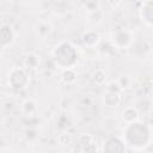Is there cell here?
<instances>
[{"instance_id": "cell-1", "label": "cell", "mask_w": 153, "mask_h": 153, "mask_svg": "<svg viewBox=\"0 0 153 153\" xmlns=\"http://www.w3.org/2000/svg\"><path fill=\"white\" fill-rule=\"evenodd\" d=\"M53 59L59 67L72 68L78 61V53L71 42L62 41L57 43L53 49Z\"/></svg>"}, {"instance_id": "cell-2", "label": "cell", "mask_w": 153, "mask_h": 153, "mask_svg": "<svg viewBox=\"0 0 153 153\" xmlns=\"http://www.w3.org/2000/svg\"><path fill=\"white\" fill-rule=\"evenodd\" d=\"M124 130L131 134H135V136L134 135L123 136V142L133 148H136L137 145H146L149 142V141H146L145 139L151 140V127L147 123H142L137 121L127 123V127Z\"/></svg>"}, {"instance_id": "cell-3", "label": "cell", "mask_w": 153, "mask_h": 153, "mask_svg": "<svg viewBox=\"0 0 153 153\" xmlns=\"http://www.w3.org/2000/svg\"><path fill=\"white\" fill-rule=\"evenodd\" d=\"M29 76L25 67H14L8 74V86L13 90H23L29 85Z\"/></svg>"}, {"instance_id": "cell-4", "label": "cell", "mask_w": 153, "mask_h": 153, "mask_svg": "<svg viewBox=\"0 0 153 153\" xmlns=\"http://www.w3.org/2000/svg\"><path fill=\"white\" fill-rule=\"evenodd\" d=\"M133 41V35L128 30H118L112 36L114 45H116L120 49L127 48Z\"/></svg>"}, {"instance_id": "cell-5", "label": "cell", "mask_w": 153, "mask_h": 153, "mask_svg": "<svg viewBox=\"0 0 153 153\" xmlns=\"http://www.w3.org/2000/svg\"><path fill=\"white\" fill-rule=\"evenodd\" d=\"M14 32L10 25H1L0 26V45L7 47L13 42Z\"/></svg>"}, {"instance_id": "cell-6", "label": "cell", "mask_w": 153, "mask_h": 153, "mask_svg": "<svg viewBox=\"0 0 153 153\" xmlns=\"http://www.w3.org/2000/svg\"><path fill=\"white\" fill-rule=\"evenodd\" d=\"M81 39H82V43L86 45V47H90V48H93L96 45H98L99 41H100V36L97 31L94 30H87L82 33L81 36Z\"/></svg>"}, {"instance_id": "cell-7", "label": "cell", "mask_w": 153, "mask_h": 153, "mask_svg": "<svg viewBox=\"0 0 153 153\" xmlns=\"http://www.w3.org/2000/svg\"><path fill=\"white\" fill-rule=\"evenodd\" d=\"M109 146H112L108 149V152H122L126 149V146H124V142L123 140H121L120 137H109L105 142H104V148L105 149L106 147Z\"/></svg>"}, {"instance_id": "cell-8", "label": "cell", "mask_w": 153, "mask_h": 153, "mask_svg": "<svg viewBox=\"0 0 153 153\" xmlns=\"http://www.w3.org/2000/svg\"><path fill=\"white\" fill-rule=\"evenodd\" d=\"M140 17H141V20L147 26H152V4H151V0H147L146 2H143L142 7L140 10Z\"/></svg>"}, {"instance_id": "cell-9", "label": "cell", "mask_w": 153, "mask_h": 153, "mask_svg": "<svg viewBox=\"0 0 153 153\" xmlns=\"http://www.w3.org/2000/svg\"><path fill=\"white\" fill-rule=\"evenodd\" d=\"M103 102L106 106L109 108H114L117 106L121 103V94L120 92H115V91H106V93L104 94Z\"/></svg>"}, {"instance_id": "cell-10", "label": "cell", "mask_w": 153, "mask_h": 153, "mask_svg": "<svg viewBox=\"0 0 153 153\" xmlns=\"http://www.w3.org/2000/svg\"><path fill=\"white\" fill-rule=\"evenodd\" d=\"M76 72L74 71V67L72 68H63L62 73H61V81L65 85H73L76 81Z\"/></svg>"}, {"instance_id": "cell-11", "label": "cell", "mask_w": 153, "mask_h": 153, "mask_svg": "<svg viewBox=\"0 0 153 153\" xmlns=\"http://www.w3.org/2000/svg\"><path fill=\"white\" fill-rule=\"evenodd\" d=\"M122 117H123V120H124L126 123H131V122L137 121L139 112H137V110L134 106H128V108L124 109Z\"/></svg>"}, {"instance_id": "cell-12", "label": "cell", "mask_w": 153, "mask_h": 153, "mask_svg": "<svg viewBox=\"0 0 153 153\" xmlns=\"http://www.w3.org/2000/svg\"><path fill=\"white\" fill-rule=\"evenodd\" d=\"M92 80L98 85H103L106 81V73L102 68H97L92 73Z\"/></svg>"}, {"instance_id": "cell-13", "label": "cell", "mask_w": 153, "mask_h": 153, "mask_svg": "<svg viewBox=\"0 0 153 153\" xmlns=\"http://www.w3.org/2000/svg\"><path fill=\"white\" fill-rule=\"evenodd\" d=\"M22 111L25 115H32L36 111V104L31 99H26L22 103Z\"/></svg>"}, {"instance_id": "cell-14", "label": "cell", "mask_w": 153, "mask_h": 153, "mask_svg": "<svg viewBox=\"0 0 153 153\" xmlns=\"http://www.w3.org/2000/svg\"><path fill=\"white\" fill-rule=\"evenodd\" d=\"M51 31V26L45 23V22H41L37 24V35L41 37H47Z\"/></svg>"}, {"instance_id": "cell-15", "label": "cell", "mask_w": 153, "mask_h": 153, "mask_svg": "<svg viewBox=\"0 0 153 153\" xmlns=\"http://www.w3.org/2000/svg\"><path fill=\"white\" fill-rule=\"evenodd\" d=\"M25 68L27 69H30V68H36L37 67V65H38V59H37V56L36 55H33V54H31V55H27L26 56V59H25Z\"/></svg>"}, {"instance_id": "cell-16", "label": "cell", "mask_w": 153, "mask_h": 153, "mask_svg": "<svg viewBox=\"0 0 153 153\" xmlns=\"http://www.w3.org/2000/svg\"><path fill=\"white\" fill-rule=\"evenodd\" d=\"M84 6L86 7V10L88 12L94 13L99 8V2H98V0H85L84 1Z\"/></svg>"}, {"instance_id": "cell-17", "label": "cell", "mask_w": 153, "mask_h": 153, "mask_svg": "<svg viewBox=\"0 0 153 153\" xmlns=\"http://www.w3.org/2000/svg\"><path fill=\"white\" fill-rule=\"evenodd\" d=\"M117 84H118V86L121 87V90H126V88H128L129 85H130L129 79H128L127 75H122V76L117 80Z\"/></svg>"}, {"instance_id": "cell-18", "label": "cell", "mask_w": 153, "mask_h": 153, "mask_svg": "<svg viewBox=\"0 0 153 153\" xmlns=\"http://www.w3.org/2000/svg\"><path fill=\"white\" fill-rule=\"evenodd\" d=\"M106 2H108L110 6H112V7H117V6L122 2V0H106Z\"/></svg>"}]
</instances>
